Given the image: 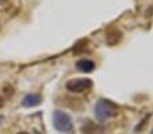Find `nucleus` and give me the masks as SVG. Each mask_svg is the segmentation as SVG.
<instances>
[{
  "label": "nucleus",
  "instance_id": "nucleus-9",
  "mask_svg": "<svg viewBox=\"0 0 153 134\" xmlns=\"http://www.w3.org/2000/svg\"><path fill=\"white\" fill-rule=\"evenodd\" d=\"M3 122V117H1V115H0V123Z\"/></svg>",
  "mask_w": 153,
  "mask_h": 134
},
{
  "label": "nucleus",
  "instance_id": "nucleus-5",
  "mask_svg": "<svg viewBox=\"0 0 153 134\" xmlns=\"http://www.w3.org/2000/svg\"><path fill=\"white\" fill-rule=\"evenodd\" d=\"M39 103H41V96L37 95V93H29V95H26V96L23 98V100H22V104H23L25 107H35V106H38Z\"/></svg>",
  "mask_w": 153,
  "mask_h": 134
},
{
  "label": "nucleus",
  "instance_id": "nucleus-3",
  "mask_svg": "<svg viewBox=\"0 0 153 134\" xmlns=\"http://www.w3.org/2000/svg\"><path fill=\"white\" fill-rule=\"evenodd\" d=\"M92 88V80L91 79H72L67 83V90L75 93L87 92Z\"/></svg>",
  "mask_w": 153,
  "mask_h": 134
},
{
  "label": "nucleus",
  "instance_id": "nucleus-8",
  "mask_svg": "<svg viewBox=\"0 0 153 134\" xmlns=\"http://www.w3.org/2000/svg\"><path fill=\"white\" fill-rule=\"evenodd\" d=\"M18 134H29V133H26V131H19Z\"/></svg>",
  "mask_w": 153,
  "mask_h": 134
},
{
  "label": "nucleus",
  "instance_id": "nucleus-4",
  "mask_svg": "<svg viewBox=\"0 0 153 134\" xmlns=\"http://www.w3.org/2000/svg\"><path fill=\"white\" fill-rule=\"evenodd\" d=\"M76 67H77V69L80 70V72L90 73L95 69V62L91 61V60H88V58H83V60H79L77 64H76Z\"/></svg>",
  "mask_w": 153,
  "mask_h": 134
},
{
  "label": "nucleus",
  "instance_id": "nucleus-7",
  "mask_svg": "<svg viewBox=\"0 0 153 134\" xmlns=\"http://www.w3.org/2000/svg\"><path fill=\"white\" fill-rule=\"evenodd\" d=\"M98 130H102V129L98 127V126H96L95 123H92L91 121H87L83 125V127H81V131H83L84 134H96Z\"/></svg>",
  "mask_w": 153,
  "mask_h": 134
},
{
  "label": "nucleus",
  "instance_id": "nucleus-6",
  "mask_svg": "<svg viewBox=\"0 0 153 134\" xmlns=\"http://www.w3.org/2000/svg\"><path fill=\"white\" fill-rule=\"evenodd\" d=\"M121 38H122V33L118 31V30H115V29H113L107 33L106 41L108 45H117L119 41H121Z\"/></svg>",
  "mask_w": 153,
  "mask_h": 134
},
{
  "label": "nucleus",
  "instance_id": "nucleus-2",
  "mask_svg": "<svg viewBox=\"0 0 153 134\" xmlns=\"http://www.w3.org/2000/svg\"><path fill=\"white\" fill-rule=\"evenodd\" d=\"M53 126L60 133H72L73 130V123L71 117L61 110H56L53 113Z\"/></svg>",
  "mask_w": 153,
  "mask_h": 134
},
{
  "label": "nucleus",
  "instance_id": "nucleus-1",
  "mask_svg": "<svg viewBox=\"0 0 153 134\" xmlns=\"http://www.w3.org/2000/svg\"><path fill=\"white\" fill-rule=\"evenodd\" d=\"M119 113V108L115 103H113L111 100L100 99L95 106V115L99 121H106L110 118L117 117Z\"/></svg>",
  "mask_w": 153,
  "mask_h": 134
},
{
  "label": "nucleus",
  "instance_id": "nucleus-10",
  "mask_svg": "<svg viewBox=\"0 0 153 134\" xmlns=\"http://www.w3.org/2000/svg\"><path fill=\"white\" fill-rule=\"evenodd\" d=\"M35 134H39V133H35Z\"/></svg>",
  "mask_w": 153,
  "mask_h": 134
}]
</instances>
